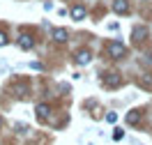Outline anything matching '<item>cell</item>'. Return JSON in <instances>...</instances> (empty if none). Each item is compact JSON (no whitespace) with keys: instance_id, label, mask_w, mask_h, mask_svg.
Wrapping results in <instances>:
<instances>
[{"instance_id":"obj_4","label":"cell","mask_w":152,"mask_h":145,"mask_svg":"<svg viewBox=\"0 0 152 145\" xmlns=\"http://www.w3.org/2000/svg\"><path fill=\"white\" fill-rule=\"evenodd\" d=\"M120 83H122V78L118 76V74H111V76L104 78V85H108V87H118Z\"/></svg>"},{"instance_id":"obj_3","label":"cell","mask_w":152,"mask_h":145,"mask_svg":"<svg viewBox=\"0 0 152 145\" xmlns=\"http://www.w3.org/2000/svg\"><path fill=\"white\" fill-rule=\"evenodd\" d=\"M19 46L26 48V51H30V48L35 46V39L30 37V35H21V37H19Z\"/></svg>"},{"instance_id":"obj_6","label":"cell","mask_w":152,"mask_h":145,"mask_svg":"<svg viewBox=\"0 0 152 145\" xmlns=\"http://www.w3.org/2000/svg\"><path fill=\"white\" fill-rule=\"evenodd\" d=\"M83 16H86V7H83V5H76V7H72V19H74V21H81Z\"/></svg>"},{"instance_id":"obj_10","label":"cell","mask_w":152,"mask_h":145,"mask_svg":"<svg viewBox=\"0 0 152 145\" xmlns=\"http://www.w3.org/2000/svg\"><path fill=\"white\" fill-rule=\"evenodd\" d=\"M145 35H148V30H145V28H136V30H134V39H136V42H141Z\"/></svg>"},{"instance_id":"obj_9","label":"cell","mask_w":152,"mask_h":145,"mask_svg":"<svg viewBox=\"0 0 152 145\" xmlns=\"http://www.w3.org/2000/svg\"><path fill=\"white\" fill-rule=\"evenodd\" d=\"M35 111H37V115H39V117H48V113H51L48 104H39V106L35 108Z\"/></svg>"},{"instance_id":"obj_13","label":"cell","mask_w":152,"mask_h":145,"mask_svg":"<svg viewBox=\"0 0 152 145\" xmlns=\"http://www.w3.org/2000/svg\"><path fill=\"white\" fill-rule=\"evenodd\" d=\"M30 67L37 69V71H42V69H44V65H42V62H30Z\"/></svg>"},{"instance_id":"obj_11","label":"cell","mask_w":152,"mask_h":145,"mask_svg":"<svg viewBox=\"0 0 152 145\" xmlns=\"http://www.w3.org/2000/svg\"><path fill=\"white\" fill-rule=\"evenodd\" d=\"M106 122H108V125H115V122H118V115H115V113H108V115H106Z\"/></svg>"},{"instance_id":"obj_12","label":"cell","mask_w":152,"mask_h":145,"mask_svg":"<svg viewBox=\"0 0 152 145\" xmlns=\"http://www.w3.org/2000/svg\"><path fill=\"white\" fill-rule=\"evenodd\" d=\"M122 136H124L122 129H115V131H113V138H115V141H122Z\"/></svg>"},{"instance_id":"obj_5","label":"cell","mask_w":152,"mask_h":145,"mask_svg":"<svg viewBox=\"0 0 152 145\" xmlns=\"http://www.w3.org/2000/svg\"><path fill=\"white\" fill-rule=\"evenodd\" d=\"M124 120H127V125H138L141 122V111H129Z\"/></svg>"},{"instance_id":"obj_2","label":"cell","mask_w":152,"mask_h":145,"mask_svg":"<svg viewBox=\"0 0 152 145\" xmlns=\"http://www.w3.org/2000/svg\"><path fill=\"white\" fill-rule=\"evenodd\" d=\"M51 35H53V39H56V42H60V44L69 39V32H67L65 28H56V30H53V32H51Z\"/></svg>"},{"instance_id":"obj_7","label":"cell","mask_w":152,"mask_h":145,"mask_svg":"<svg viewBox=\"0 0 152 145\" xmlns=\"http://www.w3.org/2000/svg\"><path fill=\"white\" fill-rule=\"evenodd\" d=\"M113 9L118 12V14H127V12H129V5H127V0H115Z\"/></svg>"},{"instance_id":"obj_14","label":"cell","mask_w":152,"mask_h":145,"mask_svg":"<svg viewBox=\"0 0 152 145\" xmlns=\"http://www.w3.org/2000/svg\"><path fill=\"white\" fill-rule=\"evenodd\" d=\"M5 44H7V35H5V32H0V46H5Z\"/></svg>"},{"instance_id":"obj_8","label":"cell","mask_w":152,"mask_h":145,"mask_svg":"<svg viewBox=\"0 0 152 145\" xmlns=\"http://www.w3.org/2000/svg\"><path fill=\"white\" fill-rule=\"evenodd\" d=\"M90 60H92L90 51H78V55H76V62H78V65H88Z\"/></svg>"},{"instance_id":"obj_15","label":"cell","mask_w":152,"mask_h":145,"mask_svg":"<svg viewBox=\"0 0 152 145\" xmlns=\"http://www.w3.org/2000/svg\"><path fill=\"white\" fill-rule=\"evenodd\" d=\"M0 125H2V120H0Z\"/></svg>"},{"instance_id":"obj_1","label":"cell","mask_w":152,"mask_h":145,"mask_svg":"<svg viewBox=\"0 0 152 145\" xmlns=\"http://www.w3.org/2000/svg\"><path fill=\"white\" fill-rule=\"evenodd\" d=\"M124 53H127V46H124V44H120V42H111V44H108V55H111V58H122Z\"/></svg>"}]
</instances>
